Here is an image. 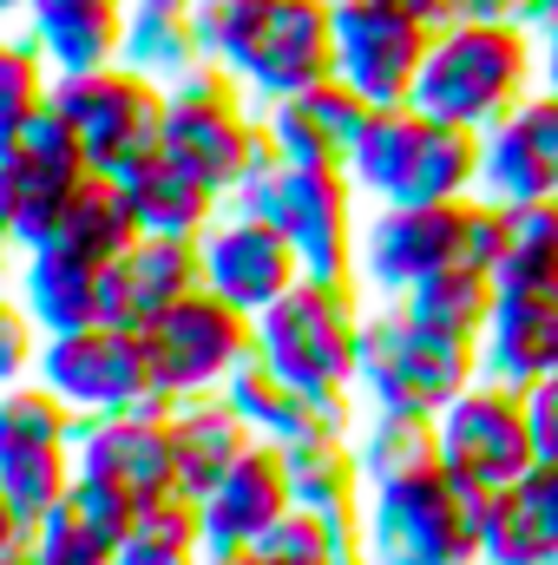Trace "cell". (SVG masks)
Here are the masks:
<instances>
[{
	"label": "cell",
	"instance_id": "4316f807",
	"mask_svg": "<svg viewBox=\"0 0 558 565\" xmlns=\"http://www.w3.org/2000/svg\"><path fill=\"white\" fill-rule=\"evenodd\" d=\"M13 296L26 302V316L40 322V335L106 322V270L86 264V257H73V250H60V244L20 250V264H13Z\"/></svg>",
	"mask_w": 558,
	"mask_h": 565
},
{
	"label": "cell",
	"instance_id": "8992f818",
	"mask_svg": "<svg viewBox=\"0 0 558 565\" xmlns=\"http://www.w3.org/2000/svg\"><path fill=\"white\" fill-rule=\"evenodd\" d=\"M486 493L460 487L447 467H420L362 493V559L368 565H473Z\"/></svg>",
	"mask_w": 558,
	"mask_h": 565
},
{
	"label": "cell",
	"instance_id": "83f0119b",
	"mask_svg": "<svg viewBox=\"0 0 558 565\" xmlns=\"http://www.w3.org/2000/svg\"><path fill=\"white\" fill-rule=\"evenodd\" d=\"M119 191H126L132 224H139L144 237H191V244H197V237L224 217V198H217L191 164H178L171 151H151L132 171H119Z\"/></svg>",
	"mask_w": 558,
	"mask_h": 565
},
{
	"label": "cell",
	"instance_id": "603a6c76",
	"mask_svg": "<svg viewBox=\"0 0 558 565\" xmlns=\"http://www.w3.org/2000/svg\"><path fill=\"white\" fill-rule=\"evenodd\" d=\"M191 289H204V264L191 237H132L106 264V322L119 329H151L164 309H178Z\"/></svg>",
	"mask_w": 558,
	"mask_h": 565
},
{
	"label": "cell",
	"instance_id": "b9f144b4",
	"mask_svg": "<svg viewBox=\"0 0 558 565\" xmlns=\"http://www.w3.org/2000/svg\"><path fill=\"white\" fill-rule=\"evenodd\" d=\"M447 20H519V0H447Z\"/></svg>",
	"mask_w": 558,
	"mask_h": 565
},
{
	"label": "cell",
	"instance_id": "ac0fdd59",
	"mask_svg": "<svg viewBox=\"0 0 558 565\" xmlns=\"http://www.w3.org/2000/svg\"><path fill=\"white\" fill-rule=\"evenodd\" d=\"M197 264H204V289H217L244 316H264L282 289L302 277V257H296V244L282 237L277 224L250 217V211H230V204L197 237Z\"/></svg>",
	"mask_w": 558,
	"mask_h": 565
},
{
	"label": "cell",
	"instance_id": "ffe728a7",
	"mask_svg": "<svg viewBox=\"0 0 558 565\" xmlns=\"http://www.w3.org/2000/svg\"><path fill=\"white\" fill-rule=\"evenodd\" d=\"M296 507V487H289V460L282 447L257 440L204 500H197V520H204V546L211 559H237L244 546H257L282 513Z\"/></svg>",
	"mask_w": 558,
	"mask_h": 565
},
{
	"label": "cell",
	"instance_id": "4dcf8cb0",
	"mask_svg": "<svg viewBox=\"0 0 558 565\" xmlns=\"http://www.w3.org/2000/svg\"><path fill=\"white\" fill-rule=\"evenodd\" d=\"M53 73H79V66H112L119 60V33H126V0H26L20 20Z\"/></svg>",
	"mask_w": 558,
	"mask_h": 565
},
{
	"label": "cell",
	"instance_id": "7dc6e473",
	"mask_svg": "<svg viewBox=\"0 0 558 565\" xmlns=\"http://www.w3.org/2000/svg\"><path fill=\"white\" fill-rule=\"evenodd\" d=\"M26 20V0H0V26H20Z\"/></svg>",
	"mask_w": 558,
	"mask_h": 565
},
{
	"label": "cell",
	"instance_id": "f546056e",
	"mask_svg": "<svg viewBox=\"0 0 558 565\" xmlns=\"http://www.w3.org/2000/svg\"><path fill=\"white\" fill-rule=\"evenodd\" d=\"M204 33L191 0H126V33H119V66L144 73L151 86H178L204 66Z\"/></svg>",
	"mask_w": 558,
	"mask_h": 565
},
{
	"label": "cell",
	"instance_id": "c3c4849f",
	"mask_svg": "<svg viewBox=\"0 0 558 565\" xmlns=\"http://www.w3.org/2000/svg\"><path fill=\"white\" fill-rule=\"evenodd\" d=\"M0 565H33V553H26V540H20L13 553H0Z\"/></svg>",
	"mask_w": 558,
	"mask_h": 565
},
{
	"label": "cell",
	"instance_id": "d590c367",
	"mask_svg": "<svg viewBox=\"0 0 558 565\" xmlns=\"http://www.w3.org/2000/svg\"><path fill=\"white\" fill-rule=\"evenodd\" d=\"M204 520H197V500L184 493H158L144 500L119 540V565H204Z\"/></svg>",
	"mask_w": 558,
	"mask_h": 565
},
{
	"label": "cell",
	"instance_id": "ee69618b",
	"mask_svg": "<svg viewBox=\"0 0 558 565\" xmlns=\"http://www.w3.org/2000/svg\"><path fill=\"white\" fill-rule=\"evenodd\" d=\"M519 20H526L533 33H546V26L558 20V0H519Z\"/></svg>",
	"mask_w": 558,
	"mask_h": 565
},
{
	"label": "cell",
	"instance_id": "6da1fadb",
	"mask_svg": "<svg viewBox=\"0 0 558 565\" xmlns=\"http://www.w3.org/2000/svg\"><path fill=\"white\" fill-rule=\"evenodd\" d=\"M191 13H197L204 53L257 106H277L335 73L329 0H191Z\"/></svg>",
	"mask_w": 558,
	"mask_h": 565
},
{
	"label": "cell",
	"instance_id": "60d3db41",
	"mask_svg": "<svg viewBox=\"0 0 558 565\" xmlns=\"http://www.w3.org/2000/svg\"><path fill=\"white\" fill-rule=\"evenodd\" d=\"M526 422H533V447L539 460H558V375L526 388Z\"/></svg>",
	"mask_w": 558,
	"mask_h": 565
},
{
	"label": "cell",
	"instance_id": "1f68e13d",
	"mask_svg": "<svg viewBox=\"0 0 558 565\" xmlns=\"http://www.w3.org/2000/svg\"><path fill=\"white\" fill-rule=\"evenodd\" d=\"M132 237H139L132 204H126L119 178H106V171H93V178L60 204V217H53V231H46V244H60V250H73V257H86V264H99V270H106Z\"/></svg>",
	"mask_w": 558,
	"mask_h": 565
},
{
	"label": "cell",
	"instance_id": "e0dca14e",
	"mask_svg": "<svg viewBox=\"0 0 558 565\" xmlns=\"http://www.w3.org/2000/svg\"><path fill=\"white\" fill-rule=\"evenodd\" d=\"M73 480L144 507L158 493H178V460H171V422L158 408L126 415H79L73 427Z\"/></svg>",
	"mask_w": 558,
	"mask_h": 565
},
{
	"label": "cell",
	"instance_id": "8fae6325",
	"mask_svg": "<svg viewBox=\"0 0 558 565\" xmlns=\"http://www.w3.org/2000/svg\"><path fill=\"white\" fill-rule=\"evenodd\" d=\"M264 106L217 66L204 60L191 79L171 86V106H164V151L178 164H191L217 198H230L244 184V171L257 164L264 151Z\"/></svg>",
	"mask_w": 558,
	"mask_h": 565
},
{
	"label": "cell",
	"instance_id": "d6986e66",
	"mask_svg": "<svg viewBox=\"0 0 558 565\" xmlns=\"http://www.w3.org/2000/svg\"><path fill=\"white\" fill-rule=\"evenodd\" d=\"M480 198L486 204H526L558 198V93H526L500 126L480 132Z\"/></svg>",
	"mask_w": 558,
	"mask_h": 565
},
{
	"label": "cell",
	"instance_id": "74e56055",
	"mask_svg": "<svg viewBox=\"0 0 558 565\" xmlns=\"http://www.w3.org/2000/svg\"><path fill=\"white\" fill-rule=\"evenodd\" d=\"M355 546H362V526H335L309 507H289L277 526L257 546H244L230 565H342Z\"/></svg>",
	"mask_w": 558,
	"mask_h": 565
},
{
	"label": "cell",
	"instance_id": "cb8c5ba5",
	"mask_svg": "<svg viewBox=\"0 0 558 565\" xmlns=\"http://www.w3.org/2000/svg\"><path fill=\"white\" fill-rule=\"evenodd\" d=\"M368 99L348 79H315L302 93H289L277 106H264V139L277 145L289 164H348V151L368 126Z\"/></svg>",
	"mask_w": 558,
	"mask_h": 565
},
{
	"label": "cell",
	"instance_id": "f35d334b",
	"mask_svg": "<svg viewBox=\"0 0 558 565\" xmlns=\"http://www.w3.org/2000/svg\"><path fill=\"white\" fill-rule=\"evenodd\" d=\"M53 60L26 26H0V145L13 139L33 113H46Z\"/></svg>",
	"mask_w": 558,
	"mask_h": 565
},
{
	"label": "cell",
	"instance_id": "44dd1931",
	"mask_svg": "<svg viewBox=\"0 0 558 565\" xmlns=\"http://www.w3.org/2000/svg\"><path fill=\"white\" fill-rule=\"evenodd\" d=\"M480 375L506 388L558 375V282H500L480 335Z\"/></svg>",
	"mask_w": 558,
	"mask_h": 565
},
{
	"label": "cell",
	"instance_id": "30bf717a",
	"mask_svg": "<svg viewBox=\"0 0 558 565\" xmlns=\"http://www.w3.org/2000/svg\"><path fill=\"white\" fill-rule=\"evenodd\" d=\"M46 106L79 132L93 171H106V178L132 171L151 151H164V106H171V93L151 86L132 66H119V60L112 66H79V73H53Z\"/></svg>",
	"mask_w": 558,
	"mask_h": 565
},
{
	"label": "cell",
	"instance_id": "5b68a950",
	"mask_svg": "<svg viewBox=\"0 0 558 565\" xmlns=\"http://www.w3.org/2000/svg\"><path fill=\"white\" fill-rule=\"evenodd\" d=\"M230 211L270 217L302 257V277L355 282V237H362V191L342 164H289L277 145L257 151L244 184L224 198Z\"/></svg>",
	"mask_w": 558,
	"mask_h": 565
},
{
	"label": "cell",
	"instance_id": "d6a6232c",
	"mask_svg": "<svg viewBox=\"0 0 558 565\" xmlns=\"http://www.w3.org/2000/svg\"><path fill=\"white\" fill-rule=\"evenodd\" d=\"M289 460V487H296V507L335 520V526H362V460H355V440L335 434V440H302V447H282Z\"/></svg>",
	"mask_w": 558,
	"mask_h": 565
},
{
	"label": "cell",
	"instance_id": "4fadbf2b",
	"mask_svg": "<svg viewBox=\"0 0 558 565\" xmlns=\"http://www.w3.org/2000/svg\"><path fill=\"white\" fill-rule=\"evenodd\" d=\"M73 427L79 415L33 375L0 388V493L20 526L73 493Z\"/></svg>",
	"mask_w": 558,
	"mask_h": 565
},
{
	"label": "cell",
	"instance_id": "52a82bcc",
	"mask_svg": "<svg viewBox=\"0 0 558 565\" xmlns=\"http://www.w3.org/2000/svg\"><path fill=\"white\" fill-rule=\"evenodd\" d=\"M368 296L335 277H296L257 316V362L296 382L302 395H355Z\"/></svg>",
	"mask_w": 558,
	"mask_h": 565
},
{
	"label": "cell",
	"instance_id": "5bb4252c",
	"mask_svg": "<svg viewBox=\"0 0 558 565\" xmlns=\"http://www.w3.org/2000/svg\"><path fill=\"white\" fill-rule=\"evenodd\" d=\"M86 178H93V158H86L79 132H73L53 106L33 113L13 139L0 145V231L13 237V250L46 244L60 204H66Z\"/></svg>",
	"mask_w": 558,
	"mask_h": 565
},
{
	"label": "cell",
	"instance_id": "2e32d148",
	"mask_svg": "<svg viewBox=\"0 0 558 565\" xmlns=\"http://www.w3.org/2000/svg\"><path fill=\"white\" fill-rule=\"evenodd\" d=\"M329 20H335V79H348L368 106H408L433 26L382 0H329Z\"/></svg>",
	"mask_w": 558,
	"mask_h": 565
},
{
	"label": "cell",
	"instance_id": "f6af8a7d",
	"mask_svg": "<svg viewBox=\"0 0 558 565\" xmlns=\"http://www.w3.org/2000/svg\"><path fill=\"white\" fill-rule=\"evenodd\" d=\"M382 7H401V13H415V20H427V26L447 20V0H382Z\"/></svg>",
	"mask_w": 558,
	"mask_h": 565
},
{
	"label": "cell",
	"instance_id": "7c38bea8",
	"mask_svg": "<svg viewBox=\"0 0 558 565\" xmlns=\"http://www.w3.org/2000/svg\"><path fill=\"white\" fill-rule=\"evenodd\" d=\"M144 349H151V375L171 402L224 395V382L257 355V316H244L217 289H191L178 309H164L144 329Z\"/></svg>",
	"mask_w": 558,
	"mask_h": 565
},
{
	"label": "cell",
	"instance_id": "8d00e7d4",
	"mask_svg": "<svg viewBox=\"0 0 558 565\" xmlns=\"http://www.w3.org/2000/svg\"><path fill=\"white\" fill-rule=\"evenodd\" d=\"M493 277L500 282H558V198L500 204Z\"/></svg>",
	"mask_w": 558,
	"mask_h": 565
},
{
	"label": "cell",
	"instance_id": "9c48e42d",
	"mask_svg": "<svg viewBox=\"0 0 558 565\" xmlns=\"http://www.w3.org/2000/svg\"><path fill=\"white\" fill-rule=\"evenodd\" d=\"M33 382L53 388L73 415H126V408L171 415V395L151 375L144 329H119V322H86V329L40 335Z\"/></svg>",
	"mask_w": 558,
	"mask_h": 565
},
{
	"label": "cell",
	"instance_id": "277c9868",
	"mask_svg": "<svg viewBox=\"0 0 558 565\" xmlns=\"http://www.w3.org/2000/svg\"><path fill=\"white\" fill-rule=\"evenodd\" d=\"M342 171L362 204H460L480 198V132L427 119L420 106H375Z\"/></svg>",
	"mask_w": 558,
	"mask_h": 565
},
{
	"label": "cell",
	"instance_id": "f1b7e54d",
	"mask_svg": "<svg viewBox=\"0 0 558 565\" xmlns=\"http://www.w3.org/2000/svg\"><path fill=\"white\" fill-rule=\"evenodd\" d=\"M164 422H171V460H178V493L184 500H204L257 447V434L230 408V395H184V402H171Z\"/></svg>",
	"mask_w": 558,
	"mask_h": 565
},
{
	"label": "cell",
	"instance_id": "f907efd6",
	"mask_svg": "<svg viewBox=\"0 0 558 565\" xmlns=\"http://www.w3.org/2000/svg\"><path fill=\"white\" fill-rule=\"evenodd\" d=\"M473 565H500V559H473Z\"/></svg>",
	"mask_w": 558,
	"mask_h": 565
},
{
	"label": "cell",
	"instance_id": "7a4b0ae2",
	"mask_svg": "<svg viewBox=\"0 0 558 565\" xmlns=\"http://www.w3.org/2000/svg\"><path fill=\"white\" fill-rule=\"evenodd\" d=\"M526 93H539V33L526 20H440L408 106H420L427 119L486 132Z\"/></svg>",
	"mask_w": 558,
	"mask_h": 565
},
{
	"label": "cell",
	"instance_id": "d4e9b609",
	"mask_svg": "<svg viewBox=\"0 0 558 565\" xmlns=\"http://www.w3.org/2000/svg\"><path fill=\"white\" fill-rule=\"evenodd\" d=\"M480 559L558 565V460H533L513 487L486 493Z\"/></svg>",
	"mask_w": 558,
	"mask_h": 565
},
{
	"label": "cell",
	"instance_id": "484cf974",
	"mask_svg": "<svg viewBox=\"0 0 558 565\" xmlns=\"http://www.w3.org/2000/svg\"><path fill=\"white\" fill-rule=\"evenodd\" d=\"M132 513L139 507L73 480V493L26 526V553H33V565H119V540H126Z\"/></svg>",
	"mask_w": 558,
	"mask_h": 565
},
{
	"label": "cell",
	"instance_id": "7bdbcfd3",
	"mask_svg": "<svg viewBox=\"0 0 558 565\" xmlns=\"http://www.w3.org/2000/svg\"><path fill=\"white\" fill-rule=\"evenodd\" d=\"M539 86H552L558 93V20L539 33Z\"/></svg>",
	"mask_w": 558,
	"mask_h": 565
},
{
	"label": "cell",
	"instance_id": "9a60e30c",
	"mask_svg": "<svg viewBox=\"0 0 558 565\" xmlns=\"http://www.w3.org/2000/svg\"><path fill=\"white\" fill-rule=\"evenodd\" d=\"M433 440H440V467L460 487H480V493L513 487L539 460L533 422H526V388H506V382H486V375L433 415Z\"/></svg>",
	"mask_w": 558,
	"mask_h": 565
},
{
	"label": "cell",
	"instance_id": "e575fe53",
	"mask_svg": "<svg viewBox=\"0 0 558 565\" xmlns=\"http://www.w3.org/2000/svg\"><path fill=\"white\" fill-rule=\"evenodd\" d=\"M355 460H362V480L382 487V480H401L420 467H440V440H433V415H401V408H362L355 422Z\"/></svg>",
	"mask_w": 558,
	"mask_h": 565
},
{
	"label": "cell",
	"instance_id": "7402d4cb",
	"mask_svg": "<svg viewBox=\"0 0 558 565\" xmlns=\"http://www.w3.org/2000/svg\"><path fill=\"white\" fill-rule=\"evenodd\" d=\"M230 408L244 415V427L270 447H302V440H335V434H355L362 422V402L355 395H302L296 382H282L277 369H264L257 355L224 382Z\"/></svg>",
	"mask_w": 558,
	"mask_h": 565
},
{
	"label": "cell",
	"instance_id": "bcb514c9",
	"mask_svg": "<svg viewBox=\"0 0 558 565\" xmlns=\"http://www.w3.org/2000/svg\"><path fill=\"white\" fill-rule=\"evenodd\" d=\"M20 540H26V526L13 520V507H7V493H0V553H13Z\"/></svg>",
	"mask_w": 558,
	"mask_h": 565
},
{
	"label": "cell",
	"instance_id": "681fc988",
	"mask_svg": "<svg viewBox=\"0 0 558 565\" xmlns=\"http://www.w3.org/2000/svg\"><path fill=\"white\" fill-rule=\"evenodd\" d=\"M204 565H230V559H204Z\"/></svg>",
	"mask_w": 558,
	"mask_h": 565
},
{
	"label": "cell",
	"instance_id": "3957f363",
	"mask_svg": "<svg viewBox=\"0 0 558 565\" xmlns=\"http://www.w3.org/2000/svg\"><path fill=\"white\" fill-rule=\"evenodd\" d=\"M500 250V204L460 198V204H368L355 237V289L368 302H401L415 282L453 264L493 270Z\"/></svg>",
	"mask_w": 558,
	"mask_h": 565
},
{
	"label": "cell",
	"instance_id": "836d02e7",
	"mask_svg": "<svg viewBox=\"0 0 558 565\" xmlns=\"http://www.w3.org/2000/svg\"><path fill=\"white\" fill-rule=\"evenodd\" d=\"M493 296H500V277H493V270L453 264V270H433L427 282H415V289L401 296V309H408L415 322H427V329L453 335V342H480V335H486V316H493Z\"/></svg>",
	"mask_w": 558,
	"mask_h": 565
},
{
	"label": "cell",
	"instance_id": "ab89813d",
	"mask_svg": "<svg viewBox=\"0 0 558 565\" xmlns=\"http://www.w3.org/2000/svg\"><path fill=\"white\" fill-rule=\"evenodd\" d=\"M40 362V322L26 316V302L13 296V282H0V388L26 382Z\"/></svg>",
	"mask_w": 558,
	"mask_h": 565
},
{
	"label": "cell",
	"instance_id": "ba28073f",
	"mask_svg": "<svg viewBox=\"0 0 558 565\" xmlns=\"http://www.w3.org/2000/svg\"><path fill=\"white\" fill-rule=\"evenodd\" d=\"M473 382H480V342H453V335L427 329L401 302H368L362 362H355V402L362 408L440 415Z\"/></svg>",
	"mask_w": 558,
	"mask_h": 565
}]
</instances>
